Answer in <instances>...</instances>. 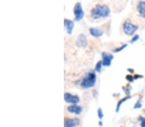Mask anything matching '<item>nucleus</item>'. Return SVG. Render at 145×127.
I'll return each instance as SVG.
<instances>
[{
    "instance_id": "nucleus-18",
    "label": "nucleus",
    "mask_w": 145,
    "mask_h": 127,
    "mask_svg": "<svg viewBox=\"0 0 145 127\" xmlns=\"http://www.w3.org/2000/svg\"><path fill=\"white\" fill-rule=\"evenodd\" d=\"M141 101H140V100H139L138 101H137V103H136V105H135L134 106V108H141Z\"/></svg>"
},
{
    "instance_id": "nucleus-15",
    "label": "nucleus",
    "mask_w": 145,
    "mask_h": 127,
    "mask_svg": "<svg viewBox=\"0 0 145 127\" xmlns=\"http://www.w3.org/2000/svg\"><path fill=\"white\" fill-rule=\"evenodd\" d=\"M97 115H98V117H99V118L100 119H101L102 118H103L104 114L103 113V111H102L101 108H99V109L97 110Z\"/></svg>"
},
{
    "instance_id": "nucleus-1",
    "label": "nucleus",
    "mask_w": 145,
    "mask_h": 127,
    "mask_svg": "<svg viewBox=\"0 0 145 127\" xmlns=\"http://www.w3.org/2000/svg\"><path fill=\"white\" fill-rule=\"evenodd\" d=\"M110 14V9L106 5L97 4L90 11V16L93 19H97L102 18H106Z\"/></svg>"
},
{
    "instance_id": "nucleus-16",
    "label": "nucleus",
    "mask_w": 145,
    "mask_h": 127,
    "mask_svg": "<svg viewBox=\"0 0 145 127\" xmlns=\"http://www.w3.org/2000/svg\"><path fill=\"white\" fill-rule=\"evenodd\" d=\"M139 120L141 121V127H145V118L141 116L139 118Z\"/></svg>"
},
{
    "instance_id": "nucleus-9",
    "label": "nucleus",
    "mask_w": 145,
    "mask_h": 127,
    "mask_svg": "<svg viewBox=\"0 0 145 127\" xmlns=\"http://www.w3.org/2000/svg\"><path fill=\"white\" fill-rule=\"evenodd\" d=\"M67 111L72 114L79 115L82 112V107L77 105H71L67 107Z\"/></svg>"
},
{
    "instance_id": "nucleus-8",
    "label": "nucleus",
    "mask_w": 145,
    "mask_h": 127,
    "mask_svg": "<svg viewBox=\"0 0 145 127\" xmlns=\"http://www.w3.org/2000/svg\"><path fill=\"white\" fill-rule=\"evenodd\" d=\"M64 25H65V29H66V32H67L68 34H71L74 28V22L72 21L69 20V19H65V21H64Z\"/></svg>"
},
{
    "instance_id": "nucleus-19",
    "label": "nucleus",
    "mask_w": 145,
    "mask_h": 127,
    "mask_svg": "<svg viewBox=\"0 0 145 127\" xmlns=\"http://www.w3.org/2000/svg\"><path fill=\"white\" fill-rule=\"evenodd\" d=\"M138 39H139V35H136V36H134L133 38H132V39L131 40V43H133V42L137 41Z\"/></svg>"
},
{
    "instance_id": "nucleus-7",
    "label": "nucleus",
    "mask_w": 145,
    "mask_h": 127,
    "mask_svg": "<svg viewBox=\"0 0 145 127\" xmlns=\"http://www.w3.org/2000/svg\"><path fill=\"white\" fill-rule=\"evenodd\" d=\"M79 118H67L65 119L64 127H76L79 125Z\"/></svg>"
},
{
    "instance_id": "nucleus-3",
    "label": "nucleus",
    "mask_w": 145,
    "mask_h": 127,
    "mask_svg": "<svg viewBox=\"0 0 145 127\" xmlns=\"http://www.w3.org/2000/svg\"><path fill=\"white\" fill-rule=\"evenodd\" d=\"M138 28L137 25H133L130 21H126L123 24V30L124 32L128 35H132L135 33Z\"/></svg>"
},
{
    "instance_id": "nucleus-12",
    "label": "nucleus",
    "mask_w": 145,
    "mask_h": 127,
    "mask_svg": "<svg viewBox=\"0 0 145 127\" xmlns=\"http://www.w3.org/2000/svg\"><path fill=\"white\" fill-rule=\"evenodd\" d=\"M137 10L141 17L145 18V1H141L137 5Z\"/></svg>"
},
{
    "instance_id": "nucleus-20",
    "label": "nucleus",
    "mask_w": 145,
    "mask_h": 127,
    "mask_svg": "<svg viewBox=\"0 0 145 127\" xmlns=\"http://www.w3.org/2000/svg\"><path fill=\"white\" fill-rule=\"evenodd\" d=\"M126 79H127L128 81L132 82V80H133V77H132V76H130V75H127V76H126Z\"/></svg>"
},
{
    "instance_id": "nucleus-5",
    "label": "nucleus",
    "mask_w": 145,
    "mask_h": 127,
    "mask_svg": "<svg viewBox=\"0 0 145 127\" xmlns=\"http://www.w3.org/2000/svg\"><path fill=\"white\" fill-rule=\"evenodd\" d=\"M64 100L68 103H70L72 105H77V103L79 102L80 99L79 97L77 95H73L70 93H66L64 94Z\"/></svg>"
},
{
    "instance_id": "nucleus-11",
    "label": "nucleus",
    "mask_w": 145,
    "mask_h": 127,
    "mask_svg": "<svg viewBox=\"0 0 145 127\" xmlns=\"http://www.w3.org/2000/svg\"><path fill=\"white\" fill-rule=\"evenodd\" d=\"M89 32L90 34L95 37H99L103 35V31L97 28H90Z\"/></svg>"
},
{
    "instance_id": "nucleus-6",
    "label": "nucleus",
    "mask_w": 145,
    "mask_h": 127,
    "mask_svg": "<svg viewBox=\"0 0 145 127\" xmlns=\"http://www.w3.org/2000/svg\"><path fill=\"white\" fill-rule=\"evenodd\" d=\"M113 56L110 53L103 52L102 53V62L104 66H110L112 63V60H113Z\"/></svg>"
},
{
    "instance_id": "nucleus-10",
    "label": "nucleus",
    "mask_w": 145,
    "mask_h": 127,
    "mask_svg": "<svg viewBox=\"0 0 145 127\" xmlns=\"http://www.w3.org/2000/svg\"><path fill=\"white\" fill-rule=\"evenodd\" d=\"M76 44L78 47H85L87 45V40L84 34H80L76 41Z\"/></svg>"
},
{
    "instance_id": "nucleus-13",
    "label": "nucleus",
    "mask_w": 145,
    "mask_h": 127,
    "mask_svg": "<svg viewBox=\"0 0 145 127\" xmlns=\"http://www.w3.org/2000/svg\"><path fill=\"white\" fill-rule=\"evenodd\" d=\"M102 66H103V62H102V61H99L97 63H96L95 70H96L97 72H98V73H100L101 71V69H102Z\"/></svg>"
},
{
    "instance_id": "nucleus-14",
    "label": "nucleus",
    "mask_w": 145,
    "mask_h": 127,
    "mask_svg": "<svg viewBox=\"0 0 145 127\" xmlns=\"http://www.w3.org/2000/svg\"><path fill=\"white\" fill-rule=\"evenodd\" d=\"M129 98H130V97H126V98H123L121 100V101H119V102H118L117 105V110H116V111H117V112H118V111H119V108H120L121 105H122V103H123L125 101H126V100H128V99Z\"/></svg>"
},
{
    "instance_id": "nucleus-4",
    "label": "nucleus",
    "mask_w": 145,
    "mask_h": 127,
    "mask_svg": "<svg viewBox=\"0 0 145 127\" xmlns=\"http://www.w3.org/2000/svg\"><path fill=\"white\" fill-rule=\"evenodd\" d=\"M74 13L75 15V21H79L83 19L85 12H84L83 8H82L81 3H77L74 8Z\"/></svg>"
},
{
    "instance_id": "nucleus-2",
    "label": "nucleus",
    "mask_w": 145,
    "mask_h": 127,
    "mask_svg": "<svg viewBox=\"0 0 145 127\" xmlns=\"http://www.w3.org/2000/svg\"><path fill=\"white\" fill-rule=\"evenodd\" d=\"M96 74L94 71L89 72L82 80L81 86L84 89H88L93 87L96 84Z\"/></svg>"
},
{
    "instance_id": "nucleus-17",
    "label": "nucleus",
    "mask_w": 145,
    "mask_h": 127,
    "mask_svg": "<svg viewBox=\"0 0 145 127\" xmlns=\"http://www.w3.org/2000/svg\"><path fill=\"white\" fill-rule=\"evenodd\" d=\"M126 46H127V44H126L123 45V46H122L121 47H120V48H117V49H115L114 51H116V52H119V51H121L122 49H123L125 48H126Z\"/></svg>"
}]
</instances>
